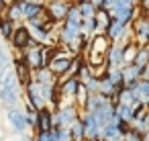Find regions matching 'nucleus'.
Here are the masks:
<instances>
[{
    "mask_svg": "<svg viewBox=\"0 0 149 141\" xmlns=\"http://www.w3.org/2000/svg\"><path fill=\"white\" fill-rule=\"evenodd\" d=\"M8 43H10L13 49L19 51V53H23V51H27V49H31V47L37 45V41L31 37V29L27 27V23H19V25L15 27V33H13V37H10Z\"/></svg>",
    "mask_w": 149,
    "mask_h": 141,
    "instance_id": "1",
    "label": "nucleus"
},
{
    "mask_svg": "<svg viewBox=\"0 0 149 141\" xmlns=\"http://www.w3.org/2000/svg\"><path fill=\"white\" fill-rule=\"evenodd\" d=\"M74 57L76 55H72L65 47L61 49V53L57 55V57H53L51 61H49V70H51V74L53 76H57V78H63V76H72V68H74Z\"/></svg>",
    "mask_w": 149,
    "mask_h": 141,
    "instance_id": "2",
    "label": "nucleus"
},
{
    "mask_svg": "<svg viewBox=\"0 0 149 141\" xmlns=\"http://www.w3.org/2000/svg\"><path fill=\"white\" fill-rule=\"evenodd\" d=\"M6 123L10 127V133L13 135H25V133H31L29 131V125H27V117H25V108L21 106H13V108H6Z\"/></svg>",
    "mask_w": 149,
    "mask_h": 141,
    "instance_id": "3",
    "label": "nucleus"
},
{
    "mask_svg": "<svg viewBox=\"0 0 149 141\" xmlns=\"http://www.w3.org/2000/svg\"><path fill=\"white\" fill-rule=\"evenodd\" d=\"M131 37L139 47H149V17H137L131 25Z\"/></svg>",
    "mask_w": 149,
    "mask_h": 141,
    "instance_id": "4",
    "label": "nucleus"
},
{
    "mask_svg": "<svg viewBox=\"0 0 149 141\" xmlns=\"http://www.w3.org/2000/svg\"><path fill=\"white\" fill-rule=\"evenodd\" d=\"M10 66H13V72H15L17 80H19V86H21V88H27V86L33 82V70L25 64L23 55L17 53V55L10 59Z\"/></svg>",
    "mask_w": 149,
    "mask_h": 141,
    "instance_id": "5",
    "label": "nucleus"
},
{
    "mask_svg": "<svg viewBox=\"0 0 149 141\" xmlns=\"http://www.w3.org/2000/svg\"><path fill=\"white\" fill-rule=\"evenodd\" d=\"M70 6H72L70 0H47V2H45V10H47V15L51 17V21L55 25H59V23L65 21Z\"/></svg>",
    "mask_w": 149,
    "mask_h": 141,
    "instance_id": "6",
    "label": "nucleus"
},
{
    "mask_svg": "<svg viewBox=\"0 0 149 141\" xmlns=\"http://www.w3.org/2000/svg\"><path fill=\"white\" fill-rule=\"evenodd\" d=\"M104 35L110 39V43H120V45L133 39V37H131V29H129L127 25L114 21V19L110 21V25H108V29L104 31Z\"/></svg>",
    "mask_w": 149,
    "mask_h": 141,
    "instance_id": "7",
    "label": "nucleus"
},
{
    "mask_svg": "<svg viewBox=\"0 0 149 141\" xmlns=\"http://www.w3.org/2000/svg\"><path fill=\"white\" fill-rule=\"evenodd\" d=\"M23 55V59H25V64L31 68V70H39V68H47V59H45V51H43V45H35V47H31V49H27V51H23L21 53Z\"/></svg>",
    "mask_w": 149,
    "mask_h": 141,
    "instance_id": "8",
    "label": "nucleus"
},
{
    "mask_svg": "<svg viewBox=\"0 0 149 141\" xmlns=\"http://www.w3.org/2000/svg\"><path fill=\"white\" fill-rule=\"evenodd\" d=\"M57 88H59V94H61L63 100L74 102V96L78 92V88H80V80L76 76H63V78L57 80Z\"/></svg>",
    "mask_w": 149,
    "mask_h": 141,
    "instance_id": "9",
    "label": "nucleus"
},
{
    "mask_svg": "<svg viewBox=\"0 0 149 141\" xmlns=\"http://www.w3.org/2000/svg\"><path fill=\"white\" fill-rule=\"evenodd\" d=\"M25 90V98H27V104L29 106H33L35 110H41V108H45L47 106V102H45V98H43V94H41V86L39 84H35V82H31L27 88H23Z\"/></svg>",
    "mask_w": 149,
    "mask_h": 141,
    "instance_id": "10",
    "label": "nucleus"
},
{
    "mask_svg": "<svg viewBox=\"0 0 149 141\" xmlns=\"http://www.w3.org/2000/svg\"><path fill=\"white\" fill-rule=\"evenodd\" d=\"M82 125H84V137L86 139H100V125L98 121L94 119L92 112H82Z\"/></svg>",
    "mask_w": 149,
    "mask_h": 141,
    "instance_id": "11",
    "label": "nucleus"
},
{
    "mask_svg": "<svg viewBox=\"0 0 149 141\" xmlns=\"http://www.w3.org/2000/svg\"><path fill=\"white\" fill-rule=\"evenodd\" d=\"M104 66L106 68H123L125 66V59H123V45L120 43H112L106 51V57H104Z\"/></svg>",
    "mask_w": 149,
    "mask_h": 141,
    "instance_id": "12",
    "label": "nucleus"
},
{
    "mask_svg": "<svg viewBox=\"0 0 149 141\" xmlns=\"http://www.w3.org/2000/svg\"><path fill=\"white\" fill-rule=\"evenodd\" d=\"M25 2L27 0H10L6 10H4V17L10 19L13 23H23V8H25Z\"/></svg>",
    "mask_w": 149,
    "mask_h": 141,
    "instance_id": "13",
    "label": "nucleus"
},
{
    "mask_svg": "<svg viewBox=\"0 0 149 141\" xmlns=\"http://www.w3.org/2000/svg\"><path fill=\"white\" fill-rule=\"evenodd\" d=\"M53 127V108L45 106L41 110H37V131H51Z\"/></svg>",
    "mask_w": 149,
    "mask_h": 141,
    "instance_id": "14",
    "label": "nucleus"
},
{
    "mask_svg": "<svg viewBox=\"0 0 149 141\" xmlns=\"http://www.w3.org/2000/svg\"><path fill=\"white\" fill-rule=\"evenodd\" d=\"M106 102H110V98L104 96V94H100V92L98 94H88V98H86V102L82 106V112H94L98 106H102Z\"/></svg>",
    "mask_w": 149,
    "mask_h": 141,
    "instance_id": "15",
    "label": "nucleus"
},
{
    "mask_svg": "<svg viewBox=\"0 0 149 141\" xmlns=\"http://www.w3.org/2000/svg\"><path fill=\"white\" fill-rule=\"evenodd\" d=\"M45 10V4L37 2V0H27L25 2V8H23V21H31V19H37L41 13Z\"/></svg>",
    "mask_w": 149,
    "mask_h": 141,
    "instance_id": "16",
    "label": "nucleus"
},
{
    "mask_svg": "<svg viewBox=\"0 0 149 141\" xmlns=\"http://www.w3.org/2000/svg\"><path fill=\"white\" fill-rule=\"evenodd\" d=\"M59 78L51 74L49 68H39V70H33V82L43 86V84H55Z\"/></svg>",
    "mask_w": 149,
    "mask_h": 141,
    "instance_id": "17",
    "label": "nucleus"
},
{
    "mask_svg": "<svg viewBox=\"0 0 149 141\" xmlns=\"http://www.w3.org/2000/svg\"><path fill=\"white\" fill-rule=\"evenodd\" d=\"M106 78H108V82L118 90V88H123L125 86V78H123V68H106V72H102Z\"/></svg>",
    "mask_w": 149,
    "mask_h": 141,
    "instance_id": "18",
    "label": "nucleus"
},
{
    "mask_svg": "<svg viewBox=\"0 0 149 141\" xmlns=\"http://www.w3.org/2000/svg\"><path fill=\"white\" fill-rule=\"evenodd\" d=\"M96 33H104L106 29H108V25H110V21H112V15H110V10H102V8H98L96 10Z\"/></svg>",
    "mask_w": 149,
    "mask_h": 141,
    "instance_id": "19",
    "label": "nucleus"
},
{
    "mask_svg": "<svg viewBox=\"0 0 149 141\" xmlns=\"http://www.w3.org/2000/svg\"><path fill=\"white\" fill-rule=\"evenodd\" d=\"M15 27H17V23H13L6 17H0V39H2V41H10V37L15 33Z\"/></svg>",
    "mask_w": 149,
    "mask_h": 141,
    "instance_id": "20",
    "label": "nucleus"
},
{
    "mask_svg": "<svg viewBox=\"0 0 149 141\" xmlns=\"http://www.w3.org/2000/svg\"><path fill=\"white\" fill-rule=\"evenodd\" d=\"M141 74H143V68H139L135 64H125L123 66V78H125V82L141 80Z\"/></svg>",
    "mask_w": 149,
    "mask_h": 141,
    "instance_id": "21",
    "label": "nucleus"
},
{
    "mask_svg": "<svg viewBox=\"0 0 149 141\" xmlns=\"http://www.w3.org/2000/svg\"><path fill=\"white\" fill-rule=\"evenodd\" d=\"M137 49H139V45H137L133 39L127 41V43H123V59H125V64H133Z\"/></svg>",
    "mask_w": 149,
    "mask_h": 141,
    "instance_id": "22",
    "label": "nucleus"
},
{
    "mask_svg": "<svg viewBox=\"0 0 149 141\" xmlns=\"http://www.w3.org/2000/svg\"><path fill=\"white\" fill-rule=\"evenodd\" d=\"M114 112L120 117V121H127V123H133L135 121V110L129 104H116L114 106Z\"/></svg>",
    "mask_w": 149,
    "mask_h": 141,
    "instance_id": "23",
    "label": "nucleus"
},
{
    "mask_svg": "<svg viewBox=\"0 0 149 141\" xmlns=\"http://www.w3.org/2000/svg\"><path fill=\"white\" fill-rule=\"evenodd\" d=\"M131 127H133L135 131H139V133H145V131L149 129V110H145L141 117H137V119L131 123Z\"/></svg>",
    "mask_w": 149,
    "mask_h": 141,
    "instance_id": "24",
    "label": "nucleus"
},
{
    "mask_svg": "<svg viewBox=\"0 0 149 141\" xmlns=\"http://www.w3.org/2000/svg\"><path fill=\"white\" fill-rule=\"evenodd\" d=\"M25 117H27V125H29V131L35 133L37 131V110L29 104H25Z\"/></svg>",
    "mask_w": 149,
    "mask_h": 141,
    "instance_id": "25",
    "label": "nucleus"
},
{
    "mask_svg": "<svg viewBox=\"0 0 149 141\" xmlns=\"http://www.w3.org/2000/svg\"><path fill=\"white\" fill-rule=\"evenodd\" d=\"M133 64H135V66H139V68H145V66L149 64V47H139V49H137V53H135Z\"/></svg>",
    "mask_w": 149,
    "mask_h": 141,
    "instance_id": "26",
    "label": "nucleus"
},
{
    "mask_svg": "<svg viewBox=\"0 0 149 141\" xmlns=\"http://www.w3.org/2000/svg\"><path fill=\"white\" fill-rule=\"evenodd\" d=\"M80 117H82V114H80ZM68 129H70V135H72L74 141H76V139H86V137H84V125H82V119L74 121Z\"/></svg>",
    "mask_w": 149,
    "mask_h": 141,
    "instance_id": "27",
    "label": "nucleus"
},
{
    "mask_svg": "<svg viewBox=\"0 0 149 141\" xmlns=\"http://www.w3.org/2000/svg\"><path fill=\"white\" fill-rule=\"evenodd\" d=\"M78 10H80L82 21H84V19H92V17H96V8H94L92 2H80V4H78Z\"/></svg>",
    "mask_w": 149,
    "mask_h": 141,
    "instance_id": "28",
    "label": "nucleus"
},
{
    "mask_svg": "<svg viewBox=\"0 0 149 141\" xmlns=\"http://www.w3.org/2000/svg\"><path fill=\"white\" fill-rule=\"evenodd\" d=\"M135 92L139 94L141 102H149V80H139V86Z\"/></svg>",
    "mask_w": 149,
    "mask_h": 141,
    "instance_id": "29",
    "label": "nucleus"
},
{
    "mask_svg": "<svg viewBox=\"0 0 149 141\" xmlns=\"http://www.w3.org/2000/svg\"><path fill=\"white\" fill-rule=\"evenodd\" d=\"M86 98H88V90L84 88V84H80V88H78V92H76V96H74V104L82 110V106H84Z\"/></svg>",
    "mask_w": 149,
    "mask_h": 141,
    "instance_id": "30",
    "label": "nucleus"
},
{
    "mask_svg": "<svg viewBox=\"0 0 149 141\" xmlns=\"http://www.w3.org/2000/svg\"><path fill=\"white\" fill-rule=\"evenodd\" d=\"M84 88L88 90V94H98L100 92V78L98 76L90 78L88 82H84Z\"/></svg>",
    "mask_w": 149,
    "mask_h": 141,
    "instance_id": "31",
    "label": "nucleus"
},
{
    "mask_svg": "<svg viewBox=\"0 0 149 141\" xmlns=\"http://www.w3.org/2000/svg\"><path fill=\"white\" fill-rule=\"evenodd\" d=\"M80 27H82V31H84L86 35H92V33L98 31V29H96V19H94V17H92V19H84Z\"/></svg>",
    "mask_w": 149,
    "mask_h": 141,
    "instance_id": "32",
    "label": "nucleus"
},
{
    "mask_svg": "<svg viewBox=\"0 0 149 141\" xmlns=\"http://www.w3.org/2000/svg\"><path fill=\"white\" fill-rule=\"evenodd\" d=\"M123 141H143V133H139V131H135L133 127L123 135Z\"/></svg>",
    "mask_w": 149,
    "mask_h": 141,
    "instance_id": "33",
    "label": "nucleus"
},
{
    "mask_svg": "<svg viewBox=\"0 0 149 141\" xmlns=\"http://www.w3.org/2000/svg\"><path fill=\"white\" fill-rule=\"evenodd\" d=\"M33 141H51L49 139V131L45 133V131H35L33 133Z\"/></svg>",
    "mask_w": 149,
    "mask_h": 141,
    "instance_id": "34",
    "label": "nucleus"
},
{
    "mask_svg": "<svg viewBox=\"0 0 149 141\" xmlns=\"http://www.w3.org/2000/svg\"><path fill=\"white\" fill-rule=\"evenodd\" d=\"M114 2H116V0H102L100 8H102V10H112V8H114Z\"/></svg>",
    "mask_w": 149,
    "mask_h": 141,
    "instance_id": "35",
    "label": "nucleus"
},
{
    "mask_svg": "<svg viewBox=\"0 0 149 141\" xmlns=\"http://www.w3.org/2000/svg\"><path fill=\"white\" fill-rule=\"evenodd\" d=\"M141 80H149V64L143 68V74H141Z\"/></svg>",
    "mask_w": 149,
    "mask_h": 141,
    "instance_id": "36",
    "label": "nucleus"
},
{
    "mask_svg": "<svg viewBox=\"0 0 149 141\" xmlns=\"http://www.w3.org/2000/svg\"><path fill=\"white\" fill-rule=\"evenodd\" d=\"M90 2H92V4H94V8L98 10V8H100V4H102V0H90Z\"/></svg>",
    "mask_w": 149,
    "mask_h": 141,
    "instance_id": "37",
    "label": "nucleus"
},
{
    "mask_svg": "<svg viewBox=\"0 0 149 141\" xmlns=\"http://www.w3.org/2000/svg\"><path fill=\"white\" fill-rule=\"evenodd\" d=\"M143 141H149V129H147V131L143 133Z\"/></svg>",
    "mask_w": 149,
    "mask_h": 141,
    "instance_id": "38",
    "label": "nucleus"
},
{
    "mask_svg": "<svg viewBox=\"0 0 149 141\" xmlns=\"http://www.w3.org/2000/svg\"><path fill=\"white\" fill-rule=\"evenodd\" d=\"M84 141H100V139H84Z\"/></svg>",
    "mask_w": 149,
    "mask_h": 141,
    "instance_id": "39",
    "label": "nucleus"
},
{
    "mask_svg": "<svg viewBox=\"0 0 149 141\" xmlns=\"http://www.w3.org/2000/svg\"><path fill=\"white\" fill-rule=\"evenodd\" d=\"M145 106H147V110H149V102H145Z\"/></svg>",
    "mask_w": 149,
    "mask_h": 141,
    "instance_id": "40",
    "label": "nucleus"
},
{
    "mask_svg": "<svg viewBox=\"0 0 149 141\" xmlns=\"http://www.w3.org/2000/svg\"><path fill=\"white\" fill-rule=\"evenodd\" d=\"M82 2H90V0H82Z\"/></svg>",
    "mask_w": 149,
    "mask_h": 141,
    "instance_id": "41",
    "label": "nucleus"
},
{
    "mask_svg": "<svg viewBox=\"0 0 149 141\" xmlns=\"http://www.w3.org/2000/svg\"><path fill=\"white\" fill-rule=\"evenodd\" d=\"M76 141H84V139H76Z\"/></svg>",
    "mask_w": 149,
    "mask_h": 141,
    "instance_id": "42",
    "label": "nucleus"
}]
</instances>
